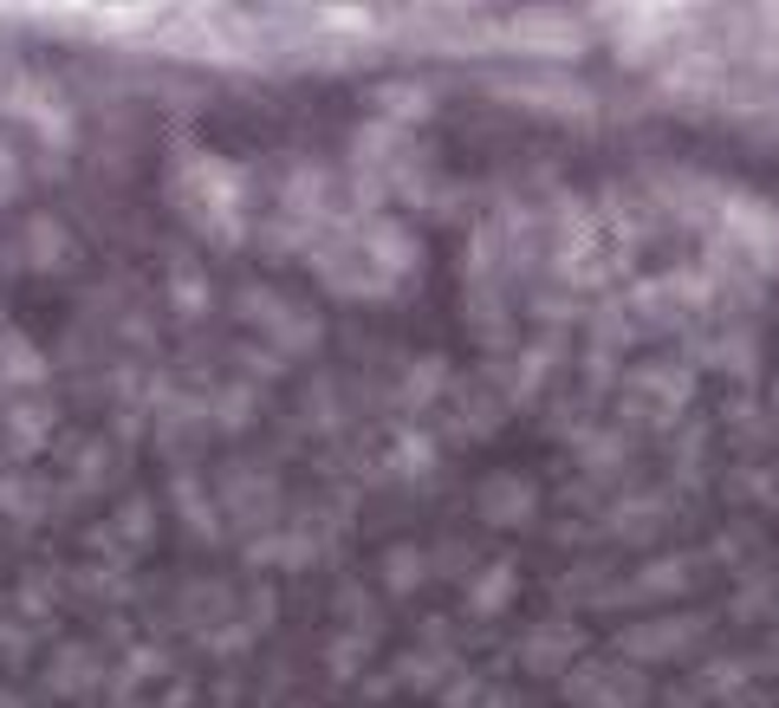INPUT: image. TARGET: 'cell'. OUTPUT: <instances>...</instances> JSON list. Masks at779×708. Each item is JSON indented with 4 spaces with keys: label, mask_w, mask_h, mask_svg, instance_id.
Masks as SVG:
<instances>
[{
    "label": "cell",
    "mask_w": 779,
    "mask_h": 708,
    "mask_svg": "<svg viewBox=\"0 0 779 708\" xmlns=\"http://www.w3.org/2000/svg\"><path fill=\"white\" fill-rule=\"evenodd\" d=\"M507 591H514V566L481 572V585H475V611H488V604H507Z\"/></svg>",
    "instance_id": "1"
},
{
    "label": "cell",
    "mask_w": 779,
    "mask_h": 708,
    "mask_svg": "<svg viewBox=\"0 0 779 708\" xmlns=\"http://www.w3.org/2000/svg\"><path fill=\"white\" fill-rule=\"evenodd\" d=\"M519 507H526V488H488L481 494V514H494V520H507Z\"/></svg>",
    "instance_id": "2"
}]
</instances>
